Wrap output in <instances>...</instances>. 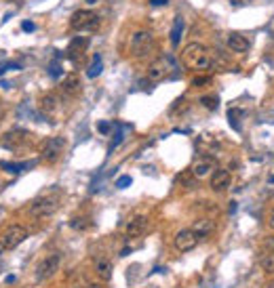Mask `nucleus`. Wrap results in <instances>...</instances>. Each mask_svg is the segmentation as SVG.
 <instances>
[{
  "mask_svg": "<svg viewBox=\"0 0 274 288\" xmlns=\"http://www.w3.org/2000/svg\"><path fill=\"white\" fill-rule=\"evenodd\" d=\"M182 59H183L185 66L196 70V72H209V70H215L219 66V59H217L215 53H211L205 44H200V42H190L188 47L183 49Z\"/></svg>",
  "mask_w": 274,
  "mask_h": 288,
  "instance_id": "f257e3e1",
  "label": "nucleus"
},
{
  "mask_svg": "<svg viewBox=\"0 0 274 288\" xmlns=\"http://www.w3.org/2000/svg\"><path fill=\"white\" fill-rule=\"evenodd\" d=\"M59 211V198L57 196H42V198H36L32 204H30V215L36 219H45V217H51Z\"/></svg>",
  "mask_w": 274,
  "mask_h": 288,
  "instance_id": "f03ea898",
  "label": "nucleus"
},
{
  "mask_svg": "<svg viewBox=\"0 0 274 288\" xmlns=\"http://www.w3.org/2000/svg\"><path fill=\"white\" fill-rule=\"evenodd\" d=\"M152 49H154V38L148 30H137L131 36V55L133 57H137V59L146 57L152 53Z\"/></svg>",
  "mask_w": 274,
  "mask_h": 288,
  "instance_id": "7ed1b4c3",
  "label": "nucleus"
},
{
  "mask_svg": "<svg viewBox=\"0 0 274 288\" xmlns=\"http://www.w3.org/2000/svg\"><path fill=\"white\" fill-rule=\"evenodd\" d=\"M70 25H72V30H76V32H95L97 28H99V17H97V13H93V11L81 8V11H76L72 15Z\"/></svg>",
  "mask_w": 274,
  "mask_h": 288,
  "instance_id": "20e7f679",
  "label": "nucleus"
},
{
  "mask_svg": "<svg viewBox=\"0 0 274 288\" xmlns=\"http://www.w3.org/2000/svg\"><path fill=\"white\" fill-rule=\"evenodd\" d=\"M64 147H66V139L64 137H49L40 147V158L45 162H49V164H53V162H57L61 158Z\"/></svg>",
  "mask_w": 274,
  "mask_h": 288,
  "instance_id": "39448f33",
  "label": "nucleus"
},
{
  "mask_svg": "<svg viewBox=\"0 0 274 288\" xmlns=\"http://www.w3.org/2000/svg\"><path fill=\"white\" fill-rule=\"evenodd\" d=\"M61 265V255L59 253H51L49 257H45L36 267V282H45L49 278H53L57 274V269Z\"/></svg>",
  "mask_w": 274,
  "mask_h": 288,
  "instance_id": "423d86ee",
  "label": "nucleus"
},
{
  "mask_svg": "<svg viewBox=\"0 0 274 288\" xmlns=\"http://www.w3.org/2000/svg\"><path fill=\"white\" fill-rule=\"evenodd\" d=\"M173 68H175V64H173L171 57H158V59H154L152 64H150L148 78L152 80V82H161V80H165L167 76L171 74Z\"/></svg>",
  "mask_w": 274,
  "mask_h": 288,
  "instance_id": "0eeeda50",
  "label": "nucleus"
},
{
  "mask_svg": "<svg viewBox=\"0 0 274 288\" xmlns=\"http://www.w3.org/2000/svg\"><path fill=\"white\" fill-rule=\"evenodd\" d=\"M28 238V229L23 227V225H8V227L2 231V238H0V242L4 244L6 250H13L21 244V242Z\"/></svg>",
  "mask_w": 274,
  "mask_h": 288,
  "instance_id": "6e6552de",
  "label": "nucleus"
},
{
  "mask_svg": "<svg viewBox=\"0 0 274 288\" xmlns=\"http://www.w3.org/2000/svg\"><path fill=\"white\" fill-rule=\"evenodd\" d=\"M198 240H200V238L196 236V231H194L192 227H190V229H182V231H178V236H175L173 246L178 248L180 253H188V250L196 248Z\"/></svg>",
  "mask_w": 274,
  "mask_h": 288,
  "instance_id": "1a4fd4ad",
  "label": "nucleus"
},
{
  "mask_svg": "<svg viewBox=\"0 0 274 288\" xmlns=\"http://www.w3.org/2000/svg\"><path fill=\"white\" fill-rule=\"evenodd\" d=\"M213 168H215V160L211 158V156H200L192 162V168H190V173L200 179V177H207V175H213Z\"/></svg>",
  "mask_w": 274,
  "mask_h": 288,
  "instance_id": "9d476101",
  "label": "nucleus"
},
{
  "mask_svg": "<svg viewBox=\"0 0 274 288\" xmlns=\"http://www.w3.org/2000/svg\"><path fill=\"white\" fill-rule=\"evenodd\" d=\"M230 183H232V175H230V170H226V168L213 170L211 181H209V185H211V190H213V192H226L230 187Z\"/></svg>",
  "mask_w": 274,
  "mask_h": 288,
  "instance_id": "9b49d317",
  "label": "nucleus"
},
{
  "mask_svg": "<svg viewBox=\"0 0 274 288\" xmlns=\"http://www.w3.org/2000/svg\"><path fill=\"white\" fill-rule=\"evenodd\" d=\"M30 133L28 131H21V129H15L11 133H6V137L2 139V147H8V149H19L25 141H28Z\"/></svg>",
  "mask_w": 274,
  "mask_h": 288,
  "instance_id": "f8f14e48",
  "label": "nucleus"
},
{
  "mask_svg": "<svg viewBox=\"0 0 274 288\" xmlns=\"http://www.w3.org/2000/svg\"><path fill=\"white\" fill-rule=\"evenodd\" d=\"M148 229V219L144 217V215H137V217H133L129 223H127V236L129 238H139V236H144Z\"/></svg>",
  "mask_w": 274,
  "mask_h": 288,
  "instance_id": "ddd939ff",
  "label": "nucleus"
},
{
  "mask_svg": "<svg viewBox=\"0 0 274 288\" xmlns=\"http://www.w3.org/2000/svg\"><path fill=\"white\" fill-rule=\"evenodd\" d=\"M89 42L91 40L87 38V36H74V38L70 40V44H68V55L72 57V59L85 55V51L89 49Z\"/></svg>",
  "mask_w": 274,
  "mask_h": 288,
  "instance_id": "4468645a",
  "label": "nucleus"
},
{
  "mask_svg": "<svg viewBox=\"0 0 274 288\" xmlns=\"http://www.w3.org/2000/svg\"><path fill=\"white\" fill-rule=\"evenodd\" d=\"M192 229L196 231V236L198 238H209L211 233L215 231V221L213 219H209V217H202V219H196L192 225Z\"/></svg>",
  "mask_w": 274,
  "mask_h": 288,
  "instance_id": "2eb2a0df",
  "label": "nucleus"
},
{
  "mask_svg": "<svg viewBox=\"0 0 274 288\" xmlns=\"http://www.w3.org/2000/svg\"><path fill=\"white\" fill-rule=\"evenodd\" d=\"M228 47L234 53H247L249 51V40H247L243 34L232 32V34H228Z\"/></svg>",
  "mask_w": 274,
  "mask_h": 288,
  "instance_id": "dca6fc26",
  "label": "nucleus"
},
{
  "mask_svg": "<svg viewBox=\"0 0 274 288\" xmlns=\"http://www.w3.org/2000/svg\"><path fill=\"white\" fill-rule=\"evenodd\" d=\"M61 91H64V95H68V97H74V95L81 93V80H78V76L76 74L66 76V80L61 82Z\"/></svg>",
  "mask_w": 274,
  "mask_h": 288,
  "instance_id": "f3484780",
  "label": "nucleus"
},
{
  "mask_svg": "<svg viewBox=\"0 0 274 288\" xmlns=\"http://www.w3.org/2000/svg\"><path fill=\"white\" fill-rule=\"evenodd\" d=\"M112 263L108 259H97L95 261V274H97V278L99 280H103V282H108V280H112Z\"/></svg>",
  "mask_w": 274,
  "mask_h": 288,
  "instance_id": "a211bd4d",
  "label": "nucleus"
},
{
  "mask_svg": "<svg viewBox=\"0 0 274 288\" xmlns=\"http://www.w3.org/2000/svg\"><path fill=\"white\" fill-rule=\"evenodd\" d=\"M182 32H183V19L178 15V17H175V21H173V28H171V44H173V47H180Z\"/></svg>",
  "mask_w": 274,
  "mask_h": 288,
  "instance_id": "6ab92c4d",
  "label": "nucleus"
},
{
  "mask_svg": "<svg viewBox=\"0 0 274 288\" xmlns=\"http://www.w3.org/2000/svg\"><path fill=\"white\" fill-rule=\"evenodd\" d=\"M34 162H0V166H2L6 173H21L28 166H32Z\"/></svg>",
  "mask_w": 274,
  "mask_h": 288,
  "instance_id": "aec40b11",
  "label": "nucleus"
},
{
  "mask_svg": "<svg viewBox=\"0 0 274 288\" xmlns=\"http://www.w3.org/2000/svg\"><path fill=\"white\" fill-rule=\"evenodd\" d=\"M260 265H262L264 272L274 274V248H272V250H266V253L262 255V259H260Z\"/></svg>",
  "mask_w": 274,
  "mask_h": 288,
  "instance_id": "412c9836",
  "label": "nucleus"
},
{
  "mask_svg": "<svg viewBox=\"0 0 274 288\" xmlns=\"http://www.w3.org/2000/svg\"><path fill=\"white\" fill-rule=\"evenodd\" d=\"M103 70V64H101V55H93V64L89 66V70H87V76L89 78H97L101 74Z\"/></svg>",
  "mask_w": 274,
  "mask_h": 288,
  "instance_id": "4be33fe9",
  "label": "nucleus"
},
{
  "mask_svg": "<svg viewBox=\"0 0 274 288\" xmlns=\"http://www.w3.org/2000/svg\"><path fill=\"white\" fill-rule=\"evenodd\" d=\"M40 107H42V112H55L57 110V99L53 97V95H45L40 99Z\"/></svg>",
  "mask_w": 274,
  "mask_h": 288,
  "instance_id": "5701e85b",
  "label": "nucleus"
},
{
  "mask_svg": "<svg viewBox=\"0 0 274 288\" xmlns=\"http://www.w3.org/2000/svg\"><path fill=\"white\" fill-rule=\"evenodd\" d=\"M200 105L207 107V110H211V112H215L219 107V99L215 95H202L200 97Z\"/></svg>",
  "mask_w": 274,
  "mask_h": 288,
  "instance_id": "b1692460",
  "label": "nucleus"
},
{
  "mask_svg": "<svg viewBox=\"0 0 274 288\" xmlns=\"http://www.w3.org/2000/svg\"><path fill=\"white\" fill-rule=\"evenodd\" d=\"M89 225H91V221L87 219V217H74L72 221H70V227L76 229V231H85Z\"/></svg>",
  "mask_w": 274,
  "mask_h": 288,
  "instance_id": "393cba45",
  "label": "nucleus"
},
{
  "mask_svg": "<svg viewBox=\"0 0 274 288\" xmlns=\"http://www.w3.org/2000/svg\"><path fill=\"white\" fill-rule=\"evenodd\" d=\"M211 82H213V78H211L209 74H202V76H194V78H192V86H196V88L207 86V84H211Z\"/></svg>",
  "mask_w": 274,
  "mask_h": 288,
  "instance_id": "a878e982",
  "label": "nucleus"
},
{
  "mask_svg": "<svg viewBox=\"0 0 274 288\" xmlns=\"http://www.w3.org/2000/svg\"><path fill=\"white\" fill-rule=\"evenodd\" d=\"M8 70H21V66L17 64V61H2V64H0V76Z\"/></svg>",
  "mask_w": 274,
  "mask_h": 288,
  "instance_id": "bb28decb",
  "label": "nucleus"
},
{
  "mask_svg": "<svg viewBox=\"0 0 274 288\" xmlns=\"http://www.w3.org/2000/svg\"><path fill=\"white\" fill-rule=\"evenodd\" d=\"M238 116H241V110H230L228 112V122L238 131Z\"/></svg>",
  "mask_w": 274,
  "mask_h": 288,
  "instance_id": "cd10ccee",
  "label": "nucleus"
},
{
  "mask_svg": "<svg viewBox=\"0 0 274 288\" xmlns=\"http://www.w3.org/2000/svg\"><path fill=\"white\" fill-rule=\"evenodd\" d=\"M131 183H133V179H131L129 175H122V177L116 179V187H118V190H125V187H129Z\"/></svg>",
  "mask_w": 274,
  "mask_h": 288,
  "instance_id": "c85d7f7f",
  "label": "nucleus"
},
{
  "mask_svg": "<svg viewBox=\"0 0 274 288\" xmlns=\"http://www.w3.org/2000/svg\"><path fill=\"white\" fill-rule=\"evenodd\" d=\"M97 131H99L101 135H110L112 133V124L105 122V120H101V122H97Z\"/></svg>",
  "mask_w": 274,
  "mask_h": 288,
  "instance_id": "c756f323",
  "label": "nucleus"
},
{
  "mask_svg": "<svg viewBox=\"0 0 274 288\" xmlns=\"http://www.w3.org/2000/svg\"><path fill=\"white\" fill-rule=\"evenodd\" d=\"M49 74H51L53 78L61 76V66H59V64H55V61H53V64H51V68H49Z\"/></svg>",
  "mask_w": 274,
  "mask_h": 288,
  "instance_id": "7c9ffc66",
  "label": "nucleus"
},
{
  "mask_svg": "<svg viewBox=\"0 0 274 288\" xmlns=\"http://www.w3.org/2000/svg\"><path fill=\"white\" fill-rule=\"evenodd\" d=\"M21 30H23V32H34V30H36V25H34L32 21H23V23H21Z\"/></svg>",
  "mask_w": 274,
  "mask_h": 288,
  "instance_id": "2f4dec72",
  "label": "nucleus"
},
{
  "mask_svg": "<svg viewBox=\"0 0 274 288\" xmlns=\"http://www.w3.org/2000/svg\"><path fill=\"white\" fill-rule=\"evenodd\" d=\"M120 141H122V133L118 131V133H116V137H114V141H112V149H114V147H116V145H118V143H120Z\"/></svg>",
  "mask_w": 274,
  "mask_h": 288,
  "instance_id": "473e14b6",
  "label": "nucleus"
},
{
  "mask_svg": "<svg viewBox=\"0 0 274 288\" xmlns=\"http://www.w3.org/2000/svg\"><path fill=\"white\" fill-rule=\"evenodd\" d=\"M268 227L274 231V209L270 211V215H268Z\"/></svg>",
  "mask_w": 274,
  "mask_h": 288,
  "instance_id": "72a5a7b5",
  "label": "nucleus"
},
{
  "mask_svg": "<svg viewBox=\"0 0 274 288\" xmlns=\"http://www.w3.org/2000/svg\"><path fill=\"white\" fill-rule=\"evenodd\" d=\"M167 2H169V0H150V4H152V6H165Z\"/></svg>",
  "mask_w": 274,
  "mask_h": 288,
  "instance_id": "f704fd0d",
  "label": "nucleus"
},
{
  "mask_svg": "<svg viewBox=\"0 0 274 288\" xmlns=\"http://www.w3.org/2000/svg\"><path fill=\"white\" fill-rule=\"evenodd\" d=\"M6 253V248H4V244H2V242H0V259H2V255Z\"/></svg>",
  "mask_w": 274,
  "mask_h": 288,
  "instance_id": "c9c22d12",
  "label": "nucleus"
},
{
  "mask_svg": "<svg viewBox=\"0 0 274 288\" xmlns=\"http://www.w3.org/2000/svg\"><path fill=\"white\" fill-rule=\"evenodd\" d=\"M2 114H4V105H2V99H0V118H2Z\"/></svg>",
  "mask_w": 274,
  "mask_h": 288,
  "instance_id": "e433bc0d",
  "label": "nucleus"
},
{
  "mask_svg": "<svg viewBox=\"0 0 274 288\" xmlns=\"http://www.w3.org/2000/svg\"><path fill=\"white\" fill-rule=\"evenodd\" d=\"M87 288H105V286H99V284H91V286H87Z\"/></svg>",
  "mask_w": 274,
  "mask_h": 288,
  "instance_id": "4c0bfd02",
  "label": "nucleus"
},
{
  "mask_svg": "<svg viewBox=\"0 0 274 288\" xmlns=\"http://www.w3.org/2000/svg\"><path fill=\"white\" fill-rule=\"evenodd\" d=\"M87 4H95V2H99V0H85Z\"/></svg>",
  "mask_w": 274,
  "mask_h": 288,
  "instance_id": "58836bf2",
  "label": "nucleus"
},
{
  "mask_svg": "<svg viewBox=\"0 0 274 288\" xmlns=\"http://www.w3.org/2000/svg\"><path fill=\"white\" fill-rule=\"evenodd\" d=\"M266 288H274V280H272V282H270V284H268Z\"/></svg>",
  "mask_w": 274,
  "mask_h": 288,
  "instance_id": "ea45409f",
  "label": "nucleus"
},
{
  "mask_svg": "<svg viewBox=\"0 0 274 288\" xmlns=\"http://www.w3.org/2000/svg\"><path fill=\"white\" fill-rule=\"evenodd\" d=\"M268 181H270V183H274V175H272V177H270V179H268Z\"/></svg>",
  "mask_w": 274,
  "mask_h": 288,
  "instance_id": "a19ab883",
  "label": "nucleus"
}]
</instances>
